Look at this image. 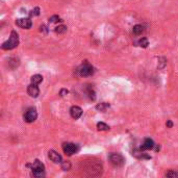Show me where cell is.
Instances as JSON below:
<instances>
[{
	"label": "cell",
	"mask_w": 178,
	"mask_h": 178,
	"mask_svg": "<svg viewBox=\"0 0 178 178\" xmlns=\"http://www.w3.org/2000/svg\"><path fill=\"white\" fill-rule=\"evenodd\" d=\"M18 44H19V35H18V33L15 30H13L11 32V37L8 39V41L4 42L2 44L1 48L3 50H12V49H14L18 46Z\"/></svg>",
	"instance_id": "1"
},
{
	"label": "cell",
	"mask_w": 178,
	"mask_h": 178,
	"mask_svg": "<svg viewBox=\"0 0 178 178\" xmlns=\"http://www.w3.org/2000/svg\"><path fill=\"white\" fill-rule=\"evenodd\" d=\"M45 167L40 161H35L31 164V171H32V176L35 177H43L45 175Z\"/></svg>",
	"instance_id": "2"
},
{
	"label": "cell",
	"mask_w": 178,
	"mask_h": 178,
	"mask_svg": "<svg viewBox=\"0 0 178 178\" xmlns=\"http://www.w3.org/2000/svg\"><path fill=\"white\" fill-rule=\"evenodd\" d=\"M109 159L114 167H122L125 163V159L120 153H110L109 155Z\"/></svg>",
	"instance_id": "3"
},
{
	"label": "cell",
	"mask_w": 178,
	"mask_h": 178,
	"mask_svg": "<svg viewBox=\"0 0 178 178\" xmlns=\"http://www.w3.org/2000/svg\"><path fill=\"white\" fill-rule=\"evenodd\" d=\"M79 75L82 77H87V76H91L94 74V68L89 64V63H84L80 66V68L78 69Z\"/></svg>",
	"instance_id": "4"
},
{
	"label": "cell",
	"mask_w": 178,
	"mask_h": 178,
	"mask_svg": "<svg viewBox=\"0 0 178 178\" xmlns=\"http://www.w3.org/2000/svg\"><path fill=\"white\" fill-rule=\"evenodd\" d=\"M63 150H64V152L66 153L67 155L70 156V155H73L74 153L77 152L78 148H77V146L73 143H64L63 144Z\"/></svg>",
	"instance_id": "5"
},
{
	"label": "cell",
	"mask_w": 178,
	"mask_h": 178,
	"mask_svg": "<svg viewBox=\"0 0 178 178\" xmlns=\"http://www.w3.org/2000/svg\"><path fill=\"white\" fill-rule=\"evenodd\" d=\"M37 117H38L37 110L35 109H27V112H25V115H24V120L27 123H32L37 120Z\"/></svg>",
	"instance_id": "6"
},
{
	"label": "cell",
	"mask_w": 178,
	"mask_h": 178,
	"mask_svg": "<svg viewBox=\"0 0 178 178\" xmlns=\"http://www.w3.org/2000/svg\"><path fill=\"white\" fill-rule=\"evenodd\" d=\"M16 24H17L18 26H20V27L25 28V29H29L31 26H32V22H31V20L28 19V18H21V19H18L17 21H16Z\"/></svg>",
	"instance_id": "7"
},
{
	"label": "cell",
	"mask_w": 178,
	"mask_h": 178,
	"mask_svg": "<svg viewBox=\"0 0 178 178\" xmlns=\"http://www.w3.org/2000/svg\"><path fill=\"white\" fill-rule=\"evenodd\" d=\"M27 93L28 95L32 98H37L40 94V90L38 87V84H35V83H31V84L28 85L27 87Z\"/></svg>",
	"instance_id": "8"
},
{
	"label": "cell",
	"mask_w": 178,
	"mask_h": 178,
	"mask_svg": "<svg viewBox=\"0 0 178 178\" xmlns=\"http://www.w3.org/2000/svg\"><path fill=\"white\" fill-rule=\"evenodd\" d=\"M154 148V142L150 137H146L143 142V145L141 146V150H151Z\"/></svg>",
	"instance_id": "9"
},
{
	"label": "cell",
	"mask_w": 178,
	"mask_h": 178,
	"mask_svg": "<svg viewBox=\"0 0 178 178\" xmlns=\"http://www.w3.org/2000/svg\"><path fill=\"white\" fill-rule=\"evenodd\" d=\"M70 115L73 119H79L82 115V109L79 106H72L70 109Z\"/></svg>",
	"instance_id": "10"
},
{
	"label": "cell",
	"mask_w": 178,
	"mask_h": 178,
	"mask_svg": "<svg viewBox=\"0 0 178 178\" xmlns=\"http://www.w3.org/2000/svg\"><path fill=\"white\" fill-rule=\"evenodd\" d=\"M48 156H49V158H50V161H53V163H55V164L62 163V156H60V155L58 154L56 151H54V150H50V151H49Z\"/></svg>",
	"instance_id": "11"
},
{
	"label": "cell",
	"mask_w": 178,
	"mask_h": 178,
	"mask_svg": "<svg viewBox=\"0 0 178 178\" xmlns=\"http://www.w3.org/2000/svg\"><path fill=\"white\" fill-rule=\"evenodd\" d=\"M30 80H31V83L39 84V83H41L43 81V76L40 75V74H35V75H33L32 77L30 78Z\"/></svg>",
	"instance_id": "12"
},
{
	"label": "cell",
	"mask_w": 178,
	"mask_h": 178,
	"mask_svg": "<svg viewBox=\"0 0 178 178\" xmlns=\"http://www.w3.org/2000/svg\"><path fill=\"white\" fill-rule=\"evenodd\" d=\"M132 31H134V33L136 35H140L143 33L144 31V26L143 25H140V24H137V25H134V28H132Z\"/></svg>",
	"instance_id": "13"
},
{
	"label": "cell",
	"mask_w": 178,
	"mask_h": 178,
	"mask_svg": "<svg viewBox=\"0 0 178 178\" xmlns=\"http://www.w3.org/2000/svg\"><path fill=\"white\" fill-rule=\"evenodd\" d=\"M109 107V104H107V103H105V102H102V103H100V104L97 105L96 109L98 110H100V112H105Z\"/></svg>",
	"instance_id": "14"
},
{
	"label": "cell",
	"mask_w": 178,
	"mask_h": 178,
	"mask_svg": "<svg viewBox=\"0 0 178 178\" xmlns=\"http://www.w3.org/2000/svg\"><path fill=\"white\" fill-rule=\"evenodd\" d=\"M97 128H98V130H109V126L106 125V124L103 123V122H99L98 124H97Z\"/></svg>",
	"instance_id": "15"
},
{
	"label": "cell",
	"mask_w": 178,
	"mask_h": 178,
	"mask_svg": "<svg viewBox=\"0 0 178 178\" xmlns=\"http://www.w3.org/2000/svg\"><path fill=\"white\" fill-rule=\"evenodd\" d=\"M54 30H55L56 33H64V32H66L67 31V26L60 25V26H57V27H55Z\"/></svg>",
	"instance_id": "16"
},
{
	"label": "cell",
	"mask_w": 178,
	"mask_h": 178,
	"mask_svg": "<svg viewBox=\"0 0 178 178\" xmlns=\"http://www.w3.org/2000/svg\"><path fill=\"white\" fill-rule=\"evenodd\" d=\"M139 45L141 47H143V48H146V47L149 45V42H148V40L146 39V38H142V39L139 41Z\"/></svg>",
	"instance_id": "17"
},
{
	"label": "cell",
	"mask_w": 178,
	"mask_h": 178,
	"mask_svg": "<svg viewBox=\"0 0 178 178\" xmlns=\"http://www.w3.org/2000/svg\"><path fill=\"white\" fill-rule=\"evenodd\" d=\"M176 176H178V173H176L175 171L170 170L169 172L166 173V177H176Z\"/></svg>",
	"instance_id": "18"
},
{
	"label": "cell",
	"mask_w": 178,
	"mask_h": 178,
	"mask_svg": "<svg viewBox=\"0 0 178 178\" xmlns=\"http://www.w3.org/2000/svg\"><path fill=\"white\" fill-rule=\"evenodd\" d=\"M58 21H62L58 16H53V17H51L50 19H49V22H50V23H55V22H58Z\"/></svg>",
	"instance_id": "19"
},
{
	"label": "cell",
	"mask_w": 178,
	"mask_h": 178,
	"mask_svg": "<svg viewBox=\"0 0 178 178\" xmlns=\"http://www.w3.org/2000/svg\"><path fill=\"white\" fill-rule=\"evenodd\" d=\"M70 168H71V164H70V163H63L62 164V169L65 171H68L70 170Z\"/></svg>",
	"instance_id": "20"
},
{
	"label": "cell",
	"mask_w": 178,
	"mask_h": 178,
	"mask_svg": "<svg viewBox=\"0 0 178 178\" xmlns=\"http://www.w3.org/2000/svg\"><path fill=\"white\" fill-rule=\"evenodd\" d=\"M87 94H89L90 99H92V100H94V99H95V92H94L93 90L90 89L89 91H87Z\"/></svg>",
	"instance_id": "21"
},
{
	"label": "cell",
	"mask_w": 178,
	"mask_h": 178,
	"mask_svg": "<svg viewBox=\"0 0 178 178\" xmlns=\"http://www.w3.org/2000/svg\"><path fill=\"white\" fill-rule=\"evenodd\" d=\"M39 14H40V8H35L33 11H31L30 16H38Z\"/></svg>",
	"instance_id": "22"
},
{
	"label": "cell",
	"mask_w": 178,
	"mask_h": 178,
	"mask_svg": "<svg viewBox=\"0 0 178 178\" xmlns=\"http://www.w3.org/2000/svg\"><path fill=\"white\" fill-rule=\"evenodd\" d=\"M64 94H68V90H62L60 91V96H65Z\"/></svg>",
	"instance_id": "23"
},
{
	"label": "cell",
	"mask_w": 178,
	"mask_h": 178,
	"mask_svg": "<svg viewBox=\"0 0 178 178\" xmlns=\"http://www.w3.org/2000/svg\"><path fill=\"white\" fill-rule=\"evenodd\" d=\"M173 126V123L171 122V121H168V122H167V127H169V128H171Z\"/></svg>",
	"instance_id": "24"
}]
</instances>
